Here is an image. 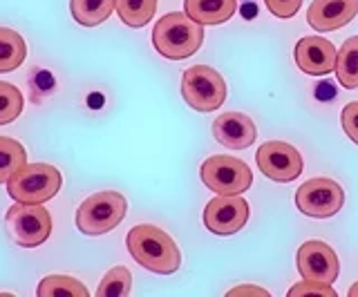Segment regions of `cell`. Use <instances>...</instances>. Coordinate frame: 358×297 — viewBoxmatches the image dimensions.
Returning <instances> with one entry per match:
<instances>
[{
	"label": "cell",
	"mask_w": 358,
	"mask_h": 297,
	"mask_svg": "<svg viewBox=\"0 0 358 297\" xmlns=\"http://www.w3.org/2000/svg\"><path fill=\"white\" fill-rule=\"evenodd\" d=\"M289 297H298V295H320V297H336V291L331 289V284L324 282H313V280H302L300 284L291 286Z\"/></svg>",
	"instance_id": "cb8c5ba5"
},
{
	"label": "cell",
	"mask_w": 358,
	"mask_h": 297,
	"mask_svg": "<svg viewBox=\"0 0 358 297\" xmlns=\"http://www.w3.org/2000/svg\"><path fill=\"white\" fill-rule=\"evenodd\" d=\"M345 204V190L334 179H309L296 190V206L302 215L313 219H327Z\"/></svg>",
	"instance_id": "ba28073f"
},
{
	"label": "cell",
	"mask_w": 358,
	"mask_h": 297,
	"mask_svg": "<svg viewBox=\"0 0 358 297\" xmlns=\"http://www.w3.org/2000/svg\"><path fill=\"white\" fill-rule=\"evenodd\" d=\"M184 12L204 25H220L238 12V0H184Z\"/></svg>",
	"instance_id": "9a60e30c"
},
{
	"label": "cell",
	"mask_w": 358,
	"mask_h": 297,
	"mask_svg": "<svg viewBox=\"0 0 358 297\" xmlns=\"http://www.w3.org/2000/svg\"><path fill=\"white\" fill-rule=\"evenodd\" d=\"M341 125L345 130V135L350 137L358 146V101H352L343 107L341 112Z\"/></svg>",
	"instance_id": "d4e9b609"
},
{
	"label": "cell",
	"mask_w": 358,
	"mask_h": 297,
	"mask_svg": "<svg viewBox=\"0 0 358 297\" xmlns=\"http://www.w3.org/2000/svg\"><path fill=\"white\" fill-rule=\"evenodd\" d=\"M336 76L345 90L358 87V36H352L343 43L336 59Z\"/></svg>",
	"instance_id": "ac0fdd59"
},
{
	"label": "cell",
	"mask_w": 358,
	"mask_h": 297,
	"mask_svg": "<svg viewBox=\"0 0 358 297\" xmlns=\"http://www.w3.org/2000/svg\"><path fill=\"white\" fill-rule=\"evenodd\" d=\"M296 65L309 76H324L336 70L338 52L331 40L322 36H305L296 43Z\"/></svg>",
	"instance_id": "7c38bea8"
},
{
	"label": "cell",
	"mask_w": 358,
	"mask_h": 297,
	"mask_svg": "<svg viewBox=\"0 0 358 297\" xmlns=\"http://www.w3.org/2000/svg\"><path fill=\"white\" fill-rule=\"evenodd\" d=\"M126 244L132 259L152 273L171 275L182 266V252H179L175 239L157 226H134L126 237Z\"/></svg>",
	"instance_id": "6da1fadb"
},
{
	"label": "cell",
	"mask_w": 358,
	"mask_h": 297,
	"mask_svg": "<svg viewBox=\"0 0 358 297\" xmlns=\"http://www.w3.org/2000/svg\"><path fill=\"white\" fill-rule=\"evenodd\" d=\"M316 96H318V101H329V98L336 96V90H334V85L329 81H322L318 85V90H316Z\"/></svg>",
	"instance_id": "83f0119b"
},
{
	"label": "cell",
	"mask_w": 358,
	"mask_h": 297,
	"mask_svg": "<svg viewBox=\"0 0 358 297\" xmlns=\"http://www.w3.org/2000/svg\"><path fill=\"white\" fill-rule=\"evenodd\" d=\"M132 291V273L126 266H115L101 280L96 297H126Z\"/></svg>",
	"instance_id": "7402d4cb"
},
{
	"label": "cell",
	"mask_w": 358,
	"mask_h": 297,
	"mask_svg": "<svg viewBox=\"0 0 358 297\" xmlns=\"http://www.w3.org/2000/svg\"><path fill=\"white\" fill-rule=\"evenodd\" d=\"M268 12L278 18H294L302 5V0H264Z\"/></svg>",
	"instance_id": "484cf974"
},
{
	"label": "cell",
	"mask_w": 358,
	"mask_h": 297,
	"mask_svg": "<svg viewBox=\"0 0 358 297\" xmlns=\"http://www.w3.org/2000/svg\"><path fill=\"white\" fill-rule=\"evenodd\" d=\"M5 224L11 239L18 246L36 248L52 235V215L45 211L43 204H14L7 211Z\"/></svg>",
	"instance_id": "52a82bcc"
},
{
	"label": "cell",
	"mask_w": 358,
	"mask_h": 297,
	"mask_svg": "<svg viewBox=\"0 0 358 297\" xmlns=\"http://www.w3.org/2000/svg\"><path fill=\"white\" fill-rule=\"evenodd\" d=\"M242 12H244V16H246V18H251V16H255V14H257V7H253V5H246V7L242 9Z\"/></svg>",
	"instance_id": "f1b7e54d"
},
{
	"label": "cell",
	"mask_w": 358,
	"mask_h": 297,
	"mask_svg": "<svg viewBox=\"0 0 358 297\" xmlns=\"http://www.w3.org/2000/svg\"><path fill=\"white\" fill-rule=\"evenodd\" d=\"M296 261H298V273L302 275V280L334 284L341 273V264L334 248L318 239L305 241V244L298 248Z\"/></svg>",
	"instance_id": "8fae6325"
},
{
	"label": "cell",
	"mask_w": 358,
	"mask_h": 297,
	"mask_svg": "<svg viewBox=\"0 0 358 297\" xmlns=\"http://www.w3.org/2000/svg\"><path fill=\"white\" fill-rule=\"evenodd\" d=\"M63 177L59 168L50 163H25L11 174L7 181V192L18 204H45L54 199L61 190Z\"/></svg>",
	"instance_id": "3957f363"
},
{
	"label": "cell",
	"mask_w": 358,
	"mask_h": 297,
	"mask_svg": "<svg viewBox=\"0 0 358 297\" xmlns=\"http://www.w3.org/2000/svg\"><path fill=\"white\" fill-rule=\"evenodd\" d=\"M27 56V45L18 31L0 27V72L18 70Z\"/></svg>",
	"instance_id": "e0dca14e"
},
{
	"label": "cell",
	"mask_w": 358,
	"mask_h": 297,
	"mask_svg": "<svg viewBox=\"0 0 358 297\" xmlns=\"http://www.w3.org/2000/svg\"><path fill=\"white\" fill-rule=\"evenodd\" d=\"M213 137L217 143L227 146L231 150H244L253 146L257 137V128L253 119H249L242 112H224L213 123Z\"/></svg>",
	"instance_id": "4fadbf2b"
},
{
	"label": "cell",
	"mask_w": 358,
	"mask_h": 297,
	"mask_svg": "<svg viewBox=\"0 0 358 297\" xmlns=\"http://www.w3.org/2000/svg\"><path fill=\"white\" fill-rule=\"evenodd\" d=\"M128 213V201L121 192L101 190L90 195L76 211V228L83 235L96 237L115 230Z\"/></svg>",
	"instance_id": "277c9868"
},
{
	"label": "cell",
	"mask_w": 358,
	"mask_h": 297,
	"mask_svg": "<svg viewBox=\"0 0 358 297\" xmlns=\"http://www.w3.org/2000/svg\"><path fill=\"white\" fill-rule=\"evenodd\" d=\"M249 204L240 195H217L204 208V226L215 235H235L249 222Z\"/></svg>",
	"instance_id": "30bf717a"
},
{
	"label": "cell",
	"mask_w": 358,
	"mask_h": 297,
	"mask_svg": "<svg viewBox=\"0 0 358 297\" xmlns=\"http://www.w3.org/2000/svg\"><path fill=\"white\" fill-rule=\"evenodd\" d=\"M201 183L215 195H242L251 188L253 172L242 159L235 157H208L199 168Z\"/></svg>",
	"instance_id": "8992f818"
},
{
	"label": "cell",
	"mask_w": 358,
	"mask_h": 297,
	"mask_svg": "<svg viewBox=\"0 0 358 297\" xmlns=\"http://www.w3.org/2000/svg\"><path fill=\"white\" fill-rule=\"evenodd\" d=\"M204 43V29L186 12H173L157 20L152 29V45L168 61L193 56Z\"/></svg>",
	"instance_id": "7a4b0ae2"
},
{
	"label": "cell",
	"mask_w": 358,
	"mask_h": 297,
	"mask_svg": "<svg viewBox=\"0 0 358 297\" xmlns=\"http://www.w3.org/2000/svg\"><path fill=\"white\" fill-rule=\"evenodd\" d=\"M350 297H358V282L352 286V289H350Z\"/></svg>",
	"instance_id": "f546056e"
},
{
	"label": "cell",
	"mask_w": 358,
	"mask_h": 297,
	"mask_svg": "<svg viewBox=\"0 0 358 297\" xmlns=\"http://www.w3.org/2000/svg\"><path fill=\"white\" fill-rule=\"evenodd\" d=\"M157 12V0H117V14L121 23L132 29L145 27Z\"/></svg>",
	"instance_id": "d6986e66"
},
{
	"label": "cell",
	"mask_w": 358,
	"mask_h": 297,
	"mask_svg": "<svg viewBox=\"0 0 358 297\" xmlns=\"http://www.w3.org/2000/svg\"><path fill=\"white\" fill-rule=\"evenodd\" d=\"M358 14V0H313L307 23L318 31H336Z\"/></svg>",
	"instance_id": "5bb4252c"
},
{
	"label": "cell",
	"mask_w": 358,
	"mask_h": 297,
	"mask_svg": "<svg viewBox=\"0 0 358 297\" xmlns=\"http://www.w3.org/2000/svg\"><path fill=\"white\" fill-rule=\"evenodd\" d=\"M25 98L16 85L0 81V125H7L11 121H16L22 112Z\"/></svg>",
	"instance_id": "603a6c76"
},
{
	"label": "cell",
	"mask_w": 358,
	"mask_h": 297,
	"mask_svg": "<svg viewBox=\"0 0 358 297\" xmlns=\"http://www.w3.org/2000/svg\"><path fill=\"white\" fill-rule=\"evenodd\" d=\"M27 163V152L22 143L9 137H0V183L11 179V174Z\"/></svg>",
	"instance_id": "ffe728a7"
},
{
	"label": "cell",
	"mask_w": 358,
	"mask_h": 297,
	"mask_svg": "<svg viewBox=\"0 0 358 297\" xmlns=\"http://www.w3.org/2000/svg\"><path fill=\"white\" fill-rule=\"evenodd\" d=\"M38 297H54V295H70V297H87L90 291L85 286L67 275H48L38 284Z\"/></svg>",
	"instance_id": "44dd1931"
},
{
	"label": "cell",
	"mask_w": 358,
	"mask_h": 297,
	"mask_svg": "<svg viewBox=\"0 0 358 297\" xmlns=\"http://www.w3.org/2000/svg\"><path fill=\"white\" fill-rule=\"evenodd\" d=\"M242 295H260V297H268V291L260 289V286H235V289L229 291V297H242Z\"/></svg>",
	"instance_id": "4316f807"
},
{
	"label": "cell",
	"mask_w": 358,
	"mask_h": 297,
	"mask_svg": "<svg viewBox=\"0 0 358 297\" xmlns=\"http://www.w3.org/2000/svg\"><path fill=\"white\" fill-rule=\"evenodd\" d=\"M257 168L266 179L278 183H289L300 177L302 157L300 152L285 141H266L257 148Z\"/></svg>",
	"instance_id": "9c48e42d"
},
{
	"label": "cell",
	"mask_w": 358,
	"mask_h": 297,
	"mask_svg": "<svg viewBox=\"0 0 358 297\" xmlns=\"http://www.w3.org/2000/svg\"><path fill=\"white\" fill-rule=\"evenodd\" d=\"M182 96L197 112H215L227 101V83L217 70L208 65H193L182 76Z\"/></svg>",
	"instance_id": "5b68a950"
},
{
	"label": "cell",
	"mask_w": 358,
	"mask_h": 297,
	"mask_svg": "<svg viewBox=\"0 0 358 297\" xmlns=\"http://www.w3.org/2000/svg\"><path fill=\"white\" fill-rule=\"evenodd\" d=\"M117 0H70L72 18L83 27H96L112 16Z\"/></svg>",
	"instance_id": "2e32d148"
}]
</instances>
